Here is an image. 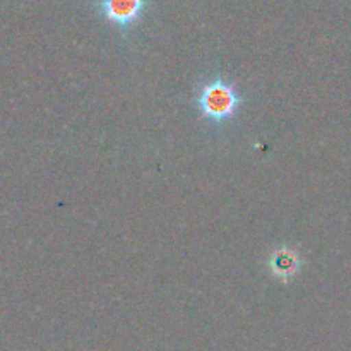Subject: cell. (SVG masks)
<instances>
[{
	"mask_svg": "<svg viewBox=\"0 0 351 351\" xmlns=\"http://www.w3.org/2000/svg\"><path fill=\"white\" fill-rule=\"evenodd\" d=\"M243 105L235 82L223 75H215L201 84L195 95V106L199 115L213 125H223L237 117Z\"/></svg>",
	"mask_w": 351,
	"mask_h": 351,
	"instance_id": "cell-1",
	"label": "cell"
},
{
	"mask_svg": "<svg viewBox=\"0 0 351 351\" xmlns=\"http://www.w3.org/2000/svg\"><path fill=\"white\" fill-rule=\"evenodd\" d=\"M147 9V0H98V10L110 24L127 33Z\"/></svg>",
	"mask_w": 351,
	"mask_h": 351,
	"instance_id": "cell-2",
	"label": "cell"
},
{
	"mask_svg": "<svg viewBox=\"0 0 351 351\" xmlns=\"http://www.w3.org/2000/svg\"><path fill=\"white\" fill-rule=\"evenodd\" d=\"M267 269L283 283H290L302 269V257L295 249L288 245H281L271 252L267 259Z\"/></svg>",
	"mask_w": 351,
	"mask_h": 351,
	"instance_id": "cell-3",
	"label": "cell"
}]
</instances>
